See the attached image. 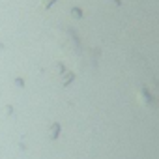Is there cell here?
<instances>
[{"label": "cell", "instance_id": "cell-1", "mask_svg": "<svg viewBox=\"0 0 159 159\" xmlns=\"http://www.w3.org/2000/svg\"><path fill=\"white\" fill-rule=\"evenodd\" d=\"M58 129H60V125H58V124H54V125L51 127V137H52V139H56V137H58Z\"/></svg>", "mask_w": 159, "mask_h": 159}, {"label": "cell", "instance_id": "cell-4", "mask_svg": "<svg viewBox=\"0 0 159 159\" xmlns=\"http://www.w3.org/2000/svg\"><path fill=\"white\" fill-rule=\"evenodd\" d=\"M56 0H41V4H43V8H49L51 4H54Z\"/></svg>", "mask_w": 159, "mask_h": 159}, {"label": "cell", "instance_id": "cell-2", "mask_svg": "<svg viewBox=\"0 0 159 159\" xmlns=\"http://www.w3.org/2000/svg\"><path fill=\"white\" fill-rule=\"evenodd\" d=\"M71 15H73L75 19H81V17H83V11L79 10V8H73V10H71Z\"/></svg>", "mask_w": 159, "mask_h": 159}, {"label": "cell", "instance_id": "cell-5", "mask_svg": "<svg viewBox=\"0 0 159 159\" xmlns=\"http://www.w3.org/2000/svg\"><path fill=\"white\" fill-rule=\"evenodd\" d=\"M15 84L17 86H25V81H23V79H15Z\"/></svg>", "mask_w": 159, "mask_h": 159}, {"label": "cell", "instance_id": "cell-3", "mask_svg": "<svg viewBox=\"0 0 159 159\" xmlns=\"http://www.w3.org/2000/svg\"><path fill=\"white\" fill-rule=\"evenodd\" d=\"M67 75H64V84H67V83H71L73 81V73L71 71H66Z\"/></svg>", "mask_w": 159, "mask_h": 159}]
</instances>
